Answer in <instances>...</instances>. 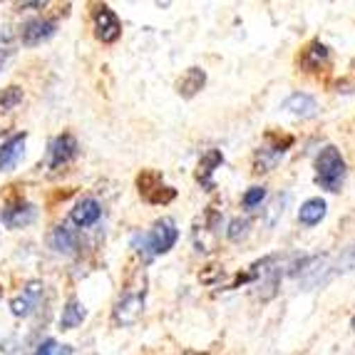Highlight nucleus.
<instances>
[{"label": "nucleus", "instance_id": "f257e3e1", "mask_svg": "<svg viewBox=\"0 0 355 355\" xmlns=\"http://www.w3.org/2000/svg\"><path fill=\"white\" fill-rule=\"evenodd\" d=\"M345 172L348 169H345V159L340 149L333 147V144L320 149L318 157H315V184L320 189L333 191V194L340 191V187L345 182Z\"/></svg>", "mask_w": 355, "mask_h": 355}, {"label": "nucleus", "instance_id": "f03ea898", "mask_svg": "<svg viewBox=\"0 0 355 355\" xmlns=\"http://www.w3.org/2000/svg\"><path fill=\"white\" fill-rule=\"evenodd\" d=\"M144 301H147V279H144V273L139 276L135 286L119 296V301L114 303V311H112V320L114 326H135L137 320L142 318L144 313Z\"/></svg>", "mask_w": 355, "mask_h": 355}, {"label": "nucleus", "instance_id": "7ed1b4c3", "mask_svg": "<svg viewBox=\"0 0 355 355\" xmlns=\"http://www.w3.org/2000/svg\"><path fill=\"white\" fill-rule=\"evenodd\" d=\"M281 263H279V256H263L261 261H256L254 266L249 271V279L259 284V296L261 301H271L276 296V291H279L281 284Z\"/></svg>", "mask_w": 355, "mask_h": 355}, {"label": "nucleus", "instance_id": "20e7f679", "mask_svg": "<svg viewBox=\"0 0 355 355\" xmlns=\"http://www.w3.org/2000/svg\"><path fill=\"white\" fill-rule=\"evenodd\" d=\"M137 189L147 204L154 207H164V204L174 202L177 199V189L174 187H166L164 179L159 172H152V169H144L139 177H137Z\"/></svg>", "mask_w": 355, "mask_h": 355}, {"label": "nucleus", "instance_id": "39448f33", "mask_svg": "<svg viewBox=\"0 0 355 355\" xmlns=\"http://www.w3.org/2000/svg\"><path fill=\"white\" fill-rule=\"evenodd\" d=\"M293 144V137H279V135H268L266 142L256 149L254 157V172L256 174H266L271 169H276L284 154L288 152V147Z\"/></svg>", "mask_w": 355, "mask_h": 355}, {"label": "nucleus", "instance_id": "423d86ee", "mask_svg": "<svg viewBox=\"0 0 355 355\" xmlns=\"http://www.w3.org/2000/svg\"><path fill=\"white\" fill-rule=\"evenodd\" d=\"M147 234H149V243H152L154 256L169 254V251L174 249V243L179 241V229H177V224H174V219H169V216H162V219L154 221V226Z\"/></svg>", "mask_w": 355, "mask_h": 355}, {"label": "nucleus", "instance_id": "0eeeda50", "mask_svg": "<svg viewBox=\"0 0 355 355\" xmlns=\"http://www.w3.org/2000/svg\"><path fill=\"white\" fill-rule=\"evenodd\" d=\"M333 271H331V261L328 256H308L306 266L301 271V286L303 291H313V288H320V286H326L331 281Z\"/></svg>", "mask_w": 355, "mask_h": 355}, {"label": "nucleus", "instance_id": "6e6552de", "mask_svg": "<svg viewBox=\"0 0 355 355\" xmlns=\"http://www.w3.org/2000/svg\"><path fill=\"white\" fill-rule=\"evenodd\" d=\"M95 35L102 42H117L122 35V23H119L117 12L110 6H97L95 8Z\"/></svg>", "mask_w": 355, "mask_h": 355}, {"label": "nucleus", "instance_id": "1a4fd4ad", "mask_svg": "<svg viewBox=\"0 0 355 355\" xmlns=\"http://www.w3.org/2000/svg\"><path fill=\"white\" fill-rule=\"evenodd\" d=\"M55 20H48V18H30L23 23L20 28V42H23L25 48H35V45H42L45 40L55 35Z\"/></svg>", "mask_w": 355, "mask_h": 355}, {"label": "nucleus", "instance_id": "9d476101", "mask_svg": "<svg viewBox=\"0 0 355 355\" xmlns=\"http://www.w3.org/2000/svg\"><path fill=\"white\" fill-rule=\"evenodd\" d=\"M77 152H80V144H77V139L72 135H58L50 142V157H48V166L50 169H60V166L70 164L72 159L77 157Z\"/></svg>", "mask_w": 355, "mask_h": 355}, {"label": "nucleus", "instance_id": "9b49d317", "mask_svg": "<svg viewBox=\"0 0 355 355\" xmlns=\"http://www.w3.org/2000/svg\"><path fill=\"white\" fill-rule=\"evenodd\" d=\"M221 164H224V154H221V149H209L202 159H199V166H196V182L202 184L204 191L216 189L214 174H216V169H221Z\"/></svg>", "mask_w": 355, "mask_h": 355}, {"label": "nucleus", "instance_id": "f8f14e48", "mask_svg": "<svg viewBox=\"0 0 355 355\" xmlns=\"http://www.w3.org/2000/svg\"><path fill=\"white\" fill-rule=\"evenodd\" d=\"M35 216H37L35 204L20 199V202H12L10 207H6V211H3V224H6L8 229H25V226H30L35 221Z\"/></svg>", "mask_w": 355, "mask_h": 355}, {"label": "nucleus", "instance_id": "ddd939ff", "mask_svg": "<svg viewBox=\"0 0 355 355\" xmlns=\"http://www.w3.org/2000/svg\"><path fill=\"white\" fill-rule=\"evenodd\" d=\"M40 298H42V284L40 281H30L25 286V293L18 298H12L10 301V311L15 318H28L37 306H40Z\"/></svg>", "mask_w": 355, "mask_h": 355}, {"label": "nucleus", "instance_id": "4468645a", "mask_svg": "<svg viewBox=\"0 0 355 355\" xmlns=\"http://www.w3.org/2000/svg\"><path fill=\"white\" fill-rule=\"evenodd\" d=\"M25 142H28V135L23 132V135H12L8 142L0 144V172H10L18 166L25 154Z\"/></svg>", "mask_w": 355, "mask_h": 355}, {"label": "nucleus", "instance_id": "2eb2a0df", "mask_svg": "<svg viewBox=\"0 0 355 355\" xmlns=\"http://www.w3.org/2000/svg\"><path fill=\"white\" fill-rule=\"evenodd\" d=\"M328 60H331V48H328L326 42L320 40H311L303 48L301 58H298V62H301V67L306 72H318L320 67L326 65Z\"/></svg>", "mask_w": 355, "mask_h": 355}, {"label": "nucleus", "instance_id": "dca6fc26", "mask_svg": "<svg viewBox=\"0 0 355 355\" xmlns=\"http://www.w3.org/2000/svg\"><path fill=\"white\" fill-rule=\"evenodd\" d=\"M100 216H102V204L97 199H92V196H87L83 202H77V207L72 209L70 221L75 226H80V229H89V226H95L100 221Z\"/></svg>", "mask_w": 355, "mask_h": 355}, {"label": "nucleus", "instance_id": "f3484780", "mask_svg": "<svg viewBox=\"0 0 355 355\" xmlns=\"http://www.w3.org/2000/svg\"><path fill=\"white\" fill-rule=\"evenodd\" d=\"M204 85H207V72H204L202 67H189V70L179 77L177 92H179V97H184V100H191V97H196L199 92H202Z\"/></svg>", "mask_w": 355, "mask_h": 355}, {"label": "nucleus", "instance_id": "a211bd4d", "mask_svg": "<svg viewBox=\"0 0 355 355\" xmlns=\"http://www.w3.org/2000/svg\"><path fill=\"white\" fill-rule=\"evenodd\" d=\"M284 110L288 114H293V117L311 119L318 114V102H315V97L306 95V92H293V95L284 102Z\"/></svg>", "mask_w": 355, "mask_h": 355}, {"label": "nucleus", "instance_id": "6ab92c4d", "mask_svg": "<svg viewBox=\"0 0 355 355\" xmlns=\"http://www.w3.org/2000/svg\"><path fill=\"white\" fill-rule=\"evenodd\" d=\"M326 214H328V204L323 202L320 196H313V199H308V202L301 204V209H298V221H301L303 226H315L326 219Z\"/></svg>", "mask_w": 355, "mask_h": 355}, {"label": "nucleus", "instance_id": "aec40b11", "mask_svg": "<svg viewBox=\"0 0 355 355\" xmlns=\"http://www.w3.org/2000/svg\"><path fill=\"white\" fill-rule=\"evenodd\" d=\"M77 241H80L77 234L65 224L55 226L53 234H50V246L55 249V254H72L77 249Z\"/></svg>", "mask_w": 355, "mask_h": 355}, {"label": "nucleus", "instance_id": "412c9836", "mask_svg": "<svg viewBox=\"0 0 355 355\" xmlns=\"http://www.w3.org/2000/svg\"><path fill=\"white\" fill-rule=\"evenodd\" d=\"M85 320V306L77 298H70L62 308V315H60V331H72Z\"/></svg>", "mask_w": 355, "mask_h": 355}, {"label": "nucleus", "instance_id": "4be33fe9", "mask_svg": "<svg viewBox=\"0 0 355 355\" xmlns=\"http://www.w3.org/2000/svg\"><path fill=\"white\" fill-rule=\"evenodd\" d=\"M20 102H23V87H18V85H10V87L0 89V114L12 112Z\"/></svg>", "mask_w": 355, "mask_h": 355}, {"label": "nucleus", "instance_id": "5701e85b", "mask_svg": "<svg viewBox=\"0 0 355 355\" xmlns=\"http://www.w3.org/2000/svg\"><path fill=\"white\" fill-rule=\"evenodd\" d=\"M249 229H251V221H249V219H241V216H236V219H231V221H229L226 236H229V241L239 243L241 239L249 236Z\"/></svg>", "mask_w": 355, "mask_h": 355}, {"label": "nucleus", "instance_id": "b1692460", "mask_svg": "<svg viewBox=\"0 0 355 355\" xmlns=\"http://www.w3.org/2000/svg\"><path fill=\"white\" fill-rule=\"evenodd\" d=\"M130 246L137 251V254H142V259H144V261L154 259V254H152V243H149V234H147V231H137V234H132Z\"/></svg>", "mask_w": 355, "mask_h": 355}, {"label": "nucleus", "instance_id": "393cba45", "mask_svg": "<svg viewBox=\"0 0 355 355\" xmlns=\"http://www.w3.org/2000/svg\"><path fill=\"white\" fill-rule=\"evenodd\" d=\"M263 199H266V187H249L246 194L241 196V207L243 209H256V207H261Z\"/></svg>", "mask_w": 355, "mask_h": 355}, {"label": "nucleus", "instance_id": "a878e982", "mask_svg": "<svg viewBox=\"0 0 355 355\" xmlns=\"http://www.w3.org/2000/svg\"><path fill=\"white\" fill-rule=\"evenodd\" d=\"M33 355H72V348L70 345H58V340L48 338V340H42V343L37 345Z\"/></svg>", "mask_w": 355, "mask_h": 355}, {"label": "nucleus", "instance_id": "bb28decb", "mask_svg": "<svg viewBox=\"0 0 355 355\" xmlns=\"http://www.w3.org/2000/svg\"><path fill=\"white\" fill-rule=\"evenodd\" d=\"M336 271H355V243L353 246H348V249L340 251V256H338V263H336Z\"/></svg>", "mask_w": 355, "mask_h": 355}, {"label": "nucleus", "instance_id": "cd10ccee", "mask_svg": "<svg viewBox=\"0 0 355 355\" xmlns=\"http://www.w3.org/2000/svg\"><path fill=\"white\" fill-rule=\"evenodd\" d=\"M12 42H10V33H6V35H0V70L6 67V62L12 58Z\"/></svg>", "mask_w": 355, "mask_h": 355}, {"label": "nucleus", "instance_id": "c85d7f7f", "mask_svg": "<svg viewBox=\"0 0 355 355\" xmlns=\"http://www.w3.org/2000/svg\"><path fill=\"white\" fill-rule=\"evenodd\" d=\"M288 199H291V196L286 194L284 202H281V196H279V199H276V202L271 204V216H268V224H271V226L276 224V216H279V214H284V204L288 202Z\"/></svg>", "mask_w": 355, "mask_h": 355}, {"label": "nucleus", "instance_id": "c756f323", "mask_svg": "<svg viewBox=\"0 0 355 355\" xmlns=\"http://www.w3.org/2000/svg\"><path fill=\"white\" fill-rule=\"evenodd\" d=\"M350 328H353V331H355V315H353V320H350Z\"/></svg>", "mask_w": 355, "mask_h": 355}, {"label": "nucleus", "instance_id": "7c9ffc66", "mask_svg": "<svg viewBox=\"0 0 355 355\" xmlns=\"http://www.w3.org/2000/svg\"><path fill=\"white\" fill-rule=\"evenodd\" d=\"M353 70H355V62H353Z\"/></svg>", "mask_w": 355, "mask_h": 355}]
</instances>
